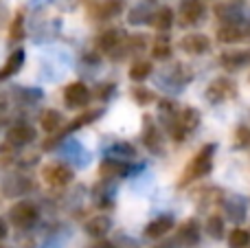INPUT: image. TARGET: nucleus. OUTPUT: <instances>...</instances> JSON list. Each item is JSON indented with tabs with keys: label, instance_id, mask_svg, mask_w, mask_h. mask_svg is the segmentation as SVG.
Returning a JSON list of instances; mask_svg holds the SVG:
<instances>
[{
	"label": "nucleus",
	"instance_id": "1",
	"mask_svg": "<svg viewBox=\"0 0 250 248\" xmlns=\"http://www.w3.org/2000/svg\"><path fill=\"white\" fill-rule=\"evenodd\" d=\"M213 152H215V145H204L198 152V156L193 158V163L187 167L185 178H180V185H189L191 180L198 178V176H207L213 167V158H211Z\"/></svg>",
	"mask_w": 250,
	"mask_h": 248
},
{
	"label": "nucleus",
	"instance_id": "2",
	"mask_svg": "<svg viewBox=\"0 0 250 248\" xmlns=\"http://www.w3.org/2000/svg\"><path fill=\"white\" fill-rule=\"evenodd\" d=\"M180 48L187 53H191V55H202V53H207L208 48H211V40L202 33H191V35H185V38H182Z\"/></svg>",
	"mask_w": 250,
	"mask_h": 248
},
{
	"label": "nucleus",
	"instance_id": "3",
	"mask_svg": "<svg viewBox=\"0 0 250 248\" xmlns=\"http://www.w3.org/2000/svg\"><path fill=\"white\" fill-rule=\"evenodd\" d=\"M64 99L70 108H82V105H86L88 101H90V90H88L83 83L75 82L64 90Z\"/></svg>",
	"mask_w": 250,
	"mask_h": 248
},
{
	"label": "nucleus",
	"instance_id": "4",
	"mask_svg": "<svg viewBox=\"0 0 250 248\" xmlns=\"http://www.w3.org/2000/svg\"><path fill=\"white\" fill-rule=\"evenodd\" d=\"M235 88L237 86H235L230 79L220 77V79H215V82L208 86L207 97H208V101H224V99H229V97L235 95Z\"/></svg>",
	"mask_w": 250,
	"mask_h": 248
},
{
	"label": "nucleus",
	"instance_id": "5",
	"mask_svg": "<svg viewBox=\"0 0 250 248\" xmlns=\"http://www.w3.org/2000/svg\"><path fill=\"white\" fill-rule=\"evenodd\" d=\"M204 16V4L202 0H185L180 7V18L185 24H193Z\"/></svg>",
	"mask_w": 250,
	"mask_h": 248
},
{
	"label": "nucleus",
	"instance_id": "6",
	"mask_svg": "<svg viewBox=\"0 0 250 248\" xmlns=\"http://www.w3.org/2000/svg\"><path fill=\"white\" fill-rule=\"evenodd\" d=\"M173 228V220L169 218V215H163V218L154 220V222L147 224L145 228V237H151V240H156V237H163L165 233H169Z\"/></svg>",
	"mask_w": 250,
	"mask_h": 248
},
{
	"label": "nucleus",
	"instance_id": "7",
	"mask_svg": "<svg viewBox=\"0 0 250 248\" xmlns=\"http://www.w3.org/2000/svg\"><path fill=\"white\" fill-rule=\"evenodd\" d=\"M44 176H46V180L51 185H66V183H70V178H73V171L64 165H51L44 169Z\"/></svg>",
	"mask_w": 250,
	"mask_h": 248
},
{
	"label": "nucleus",
	"instance_id": "8",
	"mask_svg": "<svg viewBox=\"0 0 250 248\" xmlns=\"http://www.w3.org/2000/svg\"><path fill=\"white\" fill-rule=\"evenodd\" d=\"M250 62V51H229L222 55V64L226 68L235 70V68H242Z\"/></svg>",
	"mask_w": 250,
	"mask_h": 248
},
{
	"label": "nucleus",
	"instance_id": "9",
	"mask_svg": "<svg viewBox=\"0 0 250 248\" xmlns=\"http://www.w3.org/2000/svg\"><path fill=\"white\" fill-rule=\"evenodd\" d=\"M11 215H13V222L22 224V227H29L35 220V207L29 205V202H20V205L11 211Z\"/></svg>",
	"mask_w": 250,
	"mask_h": 248
},
{
	"label": "nucleus",
	"instance_id": "10",
	"mask_svg": "<svg viewBox=\"0 0 250 248\" xmlns=\"http://www.w3.org/2000/svg\"><path fill=\"white\" fill-rule=\"evenodd\" d=\"M244 38V31L239 29L235 22H229V24H222L217 29V40L224 44H233V42H239Z\"/></svg>",
	"mask_w": 250,
	"mask_h": 248
},
{
	"label": "nucleus",
	"instance_id": "11",
	"mask_svg": "<svg viewBox=\"0 0 250 248\" xmlns=\"http://www.w3.org/2000/svg\"><path fill=\"white\" fill-rule=\"evenodd\" d=\"M176 123H178V130L191 132L200 123V112H198V110H193V108H185L180 114H178V121Z\"/></svg>",
	"mask_w": 250,
	"mask_h": 248
},
{
	"label": "nucleus",
	"instance_id": "12",
	"mask_svg": "<svg viewBox=\"0 0 250 248\" xmlns=\"http://www.w3.org/2000/svg\"><path fill=\"white\" fill-rule=\"evenodd\" d=\"M198 240H200V228H198V224L193 222V220H189L187 224H182V228H180V242L185 246H195L198 244Z\"/></svg>",
	"mask_w": 250,
	"mask_h": 248
},
{
	"label": "nucleus",
	"instance_id": "13",
	"mask_svg": "<svg viewBox=\"0 0 250 248\" xmlns=\"http://www.w3.org/2000/svg\"><path fill=\"white\" fill-rule=\"evenodd\" d=\"M110 218H104V215H97V218H92L90 222L86 224V231L90 233V235H95V237H101V235H105V233L110 231Z\"/></svg>",
	"mask_w": 250,
	"mask_h": 248
},
{
	"label": "nucleus",
	"instance_id": "14",
	"mask_svg": "<svg viewBox=\"0 0 250 248\" xmlns=\"http://www.w3.org/2000/svg\"><path fill=\"white\" fill-rule=\"evenodd\" d=\"M22 60H24V53H22V51L11 53V55H9V60H7V64H4V66H2V70H0V79H7L9 75L16 73V70L20 68Z\"/></svg>",
	"mask_w": 250,
	"mask_h": 248
},
{
	"label": "nucleus",
	"instance_id": "15",
	"mask_svg": "<svg viewBox=\"0 0 250 248\" xmlns=\"http://www.w3.org/2000/svg\"><path fill=\"white\" fill-rule=\"evenodd\" d=\"M171 24H173V11L169 7H163L158 13H156L154 26L158 31H169V29H171Z\"/></svg>",
	"mask_w": 250,
	"mask_h": 248
},
{
	"label": "nucleus",
	"instance_id": "16",
	"mask_svg": "<svg viewBox=\"0 0 250 248\" xmlns=\"http://www.w3.org/2000/svg\"><path fill=\"white\" fill-rule=\"evenodd\" d=\"M229 246L230 248H246L250 246V233L246 228H233V233L229 235Z\"/></svg>",
	"mask_w": 250,
	"mask_h": 248
},
{
	"label": "nucleus",
	"instance_id": "17",
	"mask_svg": "<svg viewBox=\"0 0 250 248\" xmlns=\"http://www.w3.org/2000/svg\"><path fill=\"white\" fill-rule=\"evenodd\" d=\"M123 11V0H104L99 4V16L101 18H114Z\"/></svg>",
	"mask_w": 250,
	"mask_h": 248
},
{
	"label": "nucleus",
	"instance_id": "18",
	"mask_svg": "<svg viewBox=\"0 0 250 248\" xmlns=\"http://www.w3.org/2000/svg\"><path fill=\"white\" fill-rule=\"evenodd\" d=\"M121 40H123L121 31H117V29H114V31H105V33L99 38V46L104 48V51H112V48L117 46Z\"/></svg>",
	"mask_w": 250,
	"mask_h": 248
},
{
	"label": "nucleus",
	"instance_id": "19",
	"mask_svg": "<svg viewBox=\"0 0 250 248\" xmlns=\"http://www.w3.org/2000/svg\"><path fill=\"white\" fill-rule=\"evenodd\" d=\"M149 75H151L149 62H136V64L129 68V79H134V82H143V79H147Z\"/></svg>",
	"mask_w": 250,
	"mask_h": 248
},
{
	"label": "nucleus",
	"instance_id": "20",
	"mask_svg": "<svg viewBox=\"0 0 250 248\" xmlns=\"http://www.w3.org/2000/svg\"><path fill=\"white\" fill-rule=\"evenodd\" d=\"M33 136H35V132L26 125H20V127L9 132V141H13V143H29Z\"/></svg>",
	"mask_w": 250,
	"mask_h": 248
},
{
	"label": "nucleus",
	"instance_id": "21",
	"mask_svg": "<svg viewBox=\"0 0 250 248\" xmlns=\"http://www.w3.org/2000/svg\"><path fill=\"white\" fill-rule=\"evenodd\" d=\"M207 231L211 237H215V240H220L222 235H224V220L217 218V215H211L207 222Z\"/></svg>",
	"mask_w": 250,
	"mask_h": 248
},
{
	"label": "nucleus",
	"instance_id": "22",
	"mask_svg": "<svg viewBox=\"0 0 250 248\" xmlns=\"http://www.w3.org/2000/svg\"><path fill=\"white\" fill-rule=\"evenodd\" d=\"M60 123H62V114L60 112H55V110L44 112V117H42V127H44V130L53 132V130H57V127H60Z\"/></svg>",
	"mask_w": 250,
	"mask_h": 248
},
{
	"label": "nucleus",
	"instance_id": "23",
	"mask_svg": "<svg viewBox=\"0 0 250 248\" xmlns=\"http://www.w3.org/2000/svg\"><path fill=\"white\" fill-rule=\"evenodd\" d=\"M125 171H127V167H125L123 163H117V161H105L104 165H101V174H104V176H110V174L123 176Z\"/></svg>",
	"mask_w": 250,
	"mask_h": 248
},
{
	"label": "nucleus",
	"instance_id": "24",
	"mask_svg": "<svg viewBox=\"0 0 250 248\" xmlns=\"http://www.w3.org/2000/svg\"><path fill=\"white\" fill-rule=\"evenodd\" d=\"M134 99H136L141 105H147L149 101H154V92L147 90V88H141V86H138V88H134Z\"/></svg>",
	"mask_w": 250,
	"mask_h": 248
},
{
	"label": "nucleus",
	"instance_id": "25",
	"mask_svg": "<svg viewBox=\"0 0 250 248\" xmlns=\"http://www.w3.org/2000/svg\"><path fill=\"white\" fill-rule=\"evenodd\" d=\"M169 53H171V48H169L167 42H158L154 46V57H158V60H163V57H169Z\"/></svg>",
	"mask_w": 250,
	"mask_h": 248
},
{
	"label": "nucleus",
	"instance_id": "26",
	"mask_svg": "<svg viewBox=\"0 0 250 248\" xmlns=\"http://www.w3.org/2000/svg\"><path fill=\"white\" fill-rule=\"evenodd\" d=\"M4 235H7V227H4V222L0 220V240H2Z\"/></svg>",
	"mask_w": 250,
	"mask_h": 248
},
{
	"label": "nucleus",
	"instance_id": "27",
	"mask_svg": "<svg viewBox=\"0 0 250 248\" xmlns=\"http://www.w3.org/2000/svg\"><path fill=\"white\" fill-rule=\"evenodd\" d=\"M158 248H178V246H176V242H167V244H160Z\"/></svg>",
	"mask_w": 250,
	"mask_h": 248
}]
</instances>
